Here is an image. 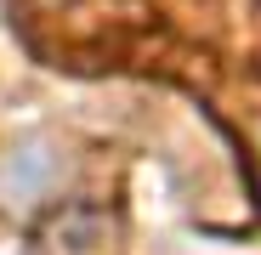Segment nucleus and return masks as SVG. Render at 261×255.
Listing matches in <instances>:
<instances>
[{"label":"nucleus","instance_id":"nucleus-2","mask_svg":"<svg viewBox=\"0 0 261 255\" xmlns=\"http://www.w3.org/2000/svg\"><path fill=\"white\" fill-rule=\"evenodd\" d=\"M34 249L40 255H114V221L108 210L68 204L34 233Z\"/></svg>","mask_w":261,"mask_h":255},{"label":"nucleus","instance_id":"nucleus-3","mask_svg":"<svg viewBox=\"0 0 261 255\" xmlns=\"http://www.w3.org/2000/svg\"><path fill=\"white\" fill-rule=\"evenodd\" d=\"M250 176L261 182V125H255V153H250Z\"/></svg>","mask_w":261,"mask_h":255},{"label":"nucleus","instance_id":"nucleus-1","mask_svg":"<svg viewBox=\"0 0 261 255\" xmlns=\"http://www.w3.org/2000/svg\"><path fill=\"white\" fill-rule=\"evenodd\" d=\"M142 0H29V29L51 57H125L148 34Z\"/></svg>","mask_w":261,"mask_h":255}]
</instances>
